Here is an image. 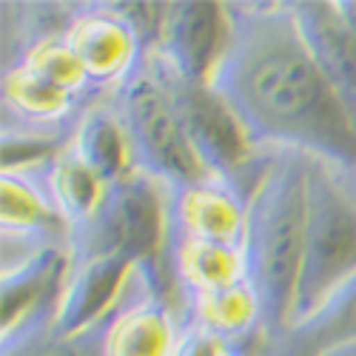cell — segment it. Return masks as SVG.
<instances>
[{
	"instance_id": "obj_10",
	"label": "cell",
	"mask_w": 356,
	"mask_h": 356,
	"mask_svg": "<svg viewBox=\"0 0 356 356\" xmlns=\"http://www.w3.org/2000/svg\"><path fill=\"white\" fill-rule=\"evenodd\" d=\"M288 9L314 63L356 114V35L339 15V6L331 0H314L288 3Z\"/></svg>"
},
{
	"instance_id": "obj_7",
	"label": "cell",
	"mask_w": 356,
	"mask_h": 356,
	"mask_svg": "<svg viewBox=\"0 0 356 356\" xmlns=\"http://www.w3.org/2000/svg\"><path fill=\"white\" fill-rule=\"evenodd\" d=\"M234 17L225 3H165L154 51L191 83L211 86V77L231 46Z\"/></svg>"
},
{
	"instance_id": "obj_21",
	"label": "cell",
	"mask_w": 356,
	"mask_h": 356,
	"mask_svg": "<svg viewBox=\"0 0 356 356\" xmlns=\"http://www.w3.org/2000/svg\"><path fill=\"white\" fill-rule=\"evenodd\" d=\"M66 145L60 140L35 137V134H3V174H17L35 163H51Z\"/></svg>"
},
{
	"instance_id": "obj_23",
	"label": "cell",
	"mask_w": 356,
	"mask_h": 356,
	"mask_svg": "<svg viewBox=\"0 0 356 356\" xmlns=\"http://www.w3.org/2000/svg\"><path fill=\"white\" fill-rule=\"evenodd\" d=\"M6 356H83V353L69 339H51L49 337V339H38V342L26 345L15 353H6Z\"/></svg>"
},
{
	"instance_id": "obj_25",
	"label": "cell",
	"mask_w": 356,
	"mask_h": 356,
	"mask_svg": "<svg viewBox=\"0 0 356 356\" xmlns=\"http://www.w3.org/2000/svg\"><path fill=\"white\" fill-rule=\"evenodd\" d=\"M345 177H348V180H350V183H342V186H345V188H348V194H350V197L356 200V171H348Z\"/></svg>"
},
{
	"instance_id": "obj_16",
	"label": "cell",
	"mask_w": 356,
	"mask_h": 356,
	"mask_svg": "<svg viewBox=\"0 0 356 356\" xmlns=\"http://www.w3.org/2000/svg\"><path fill=\"white\" fill-rule=\"evenodd\" d=\"M72 148L108 186L129 177L131 171H137L129 134L120 123V117H117V111H106V108L88 111L77 129V137L72 140Z\"/></svg>"
},
{
	"instance_id": "obj_5",
	"label": "cell",
	"mask_w": 356,
	"mask_h": 356,
	"mask_svg": "<svg viewBox=\"0 0 356 356\" xmlns=\"http://www.w3.org/2000/svg\"><path fill=\"white\" fill-rule=\"evenodd\" d=\"M168 217L160 200V183L143 171H131L123 180L108 186V194L97 217L69 231V251L80 254H117L134 262V268L148 277L154 296L165 300L163 285V243H165Z\"/></svg>"
},
{
	"instance_id": "obj_18",
	"label": "cell",
	"mask_w": 356,
	"mask_h": 356,
	"mask_svg": "<svg viewBox=\"0 0 356 356\" xmlns=\"http://www.w3.org/2000/svg\"><path fill=\"white\" fill-rule=\"evenodd\" d=\"M191 305H194V325L231 342H240L259 325V305L248 282L197 293L191 296Z\"/></svg>"
},
{
	"instance_id": "obj_11",
	"label": "cell",
	"mask_w": 356,
	"mask_h": 356,
	"mask_svg": "<svg viewBox=\"0 0 356 356\" xmlns=\"http://www.w3.org/2000/svg\"><path fill=\"white\" fill-rule=\"evenodd\" d=\"M245 200L220 180H205L174 191L171 222L180 240L240 245L245 231Z\"/></svg>"
},
{
	"instance_id": "obj_15",
	"label": "cell",
	"mask_w": 356,
	"mask_h": 356,
	"mask_svg": "<svg viewBox=\"0 0 356 356\" xmlns=\"http://www.w3.org/2000/svg\"><path fill=\"white\" fill-rule=\"evenodd\" d=\"M174 277L180 280L188 296L240 285L245 282L243 248L228 243H209V240H177Z\"/></svg>"
},
{
	"instance_id": "obj_2",
	"label": "cell",
	"mask_w": 356,
	"mask_h": 356,
	"mask_svg": "<svg viewBox=\"0 0 356 356\" xmlns=\"http://www.w3.org/2000/svg\"><path fill=\"white\" fill-rule=\"evenodd\" d=\"M308 168L311 157L277 152L268 157L245 205V231L240 243L245 282L257 296L259 328L268 339L288 328L293 314L308 220Z\"/></svg>"
},
{
	"instance_id": "obj_24",
	"label": "cell",
	"mask_w": 356,
	"mask_h": 356,
	"mask_svg": "<svg viewBox=\"0 0 356 356\" xmlns=\"http://www.w3.org/2000/svg\"><path fill=\"white\" fill-rule=\"evenodd\" d=\"M339 15L345 17V23L350 26V32L356 35V0H339Z\"/></svg>"
},
{
	"instance_id": "obj_8",
	"label": "cell",
	"mask_w": 356,
	"mask_h": 356,
	"mask_svg": "<svg viewBox=\"0 0 356 356\" xmlns=\"http://www.w3.org/2000/svg\"><path fill=\"white\" fill-rule=\"evenodd\" d=\"M131 271H137L134 262L117 254H72V271L49 337L69 342L80 339L111 311Z\"/></svg>"
},
{
	"instance_id": "obj_19",
	"label": "cell",
	"mask_w": 356,
	"mask_h": 356,
	"mask_svg": "<svg viewBox=\"0 0 356 356\" xmlns=\"http://www.w3.org/2000/svg\"><path fill=\"white\" fill-rule=\"evenodd\" d=\"M3 100L9 108H15L20 117L32 123H51L69 114L74 97L60 92L57 86L35 74L29 66H15L3 77Z\"/></svg>"
},
{
	"instance_id": "obj_12",
	"label": "cell",
	"mask_w": 356,
	"mask_h": 356,
	"mask_svg": "<svg viewBox=\"0 0 356 356\" xmlns=\"http://www.w3.org/2000/svg\"><path fill=\"white\" fill-rule=\"evenodd\" d=\"M356 345V277L342 282L316 311L271 337L268 356H328Z\"/></svg>"
},
{
	"instance_id": "obj_13",
	"label": "cell",
	"mask_w": 356,
	"mask_h": 356,
	"mask_svg": "<svg viewBox=\"0 0 356 356\" xmlns=\"http://www.w3.org/2000/svg\"><path fill=\"white\" fill-rule=\"evenodd\" d=\"M46 177L49 197L69 222V231L83 228L97 217L108 194V183L74 152L72 143L51 163H46Z\"/></svg>"
},
{
	"instance_id": "obj_4",
	"label": "cell",
	"mask_w": 356,
	"mask_h": 356,
	"mask_svg": "<svg viewBox=\"0 0 356 356\" xmlns=\"http://www.w3.org/2000/svg\"><path fill=\"white\" fill-rule=\"evenodd\" d=\"M350 277H356V200L331 165L311 157L305 243L291 322L316 311Z\"/></svg>"
},
{
	"instance_id": "obj_6",
	"label": "cell",
	"mask_w": 356,
	"mask_h": 356,
	"mask_svg": "<svg viewBox=\"0 0 356 356\" xmlns=\"http://www.w3.org/2000/svg\"><path fill=\"white\" fill-rule=\"evenodd\" d=\"M72 271V251L43 245L0 277L3 293V356L38 342L49 334L60 308L66 280Z\"/></svg>"
},
{
	"instance_id": "obj_14",
	"label": "cell",
	"mask_w": 356,
	"mask_h": 356,
	"mask_svg": "<svg viewBox=\"0 0 356 356\" xmlns=\"http://www.w3.org/2000/svg\"><path fill=\"white\" fill-rule=\"evenodd\" d=\"M177 337L168 302L152 296L111 322L103 356H171Z\"/></svg>"
},
{
	"instance_id": "obj_1",
	"label": "cell",
	"mask_w": 356,
	"mask_h": 356,
	"mask_svg": "<svg viewBox=\"0 0 356 356\" xmlns=\"http://www.w3.org/2000/svg\"><path fill=\"white\" fill-rule=\"evenodd\" d=\"M231 17V46L211 88L248 137L356 171V114L314 63L288 3H236Z\"/></svg>"
},
{
	"instance_id": "obj_20",
	"label": "cell",
	"mask_w": 356,
	"mask_h": 356,
	"mask_svg": "<svg viewBox=\"0 0 356 356\" xmlns=\"http://www.w3.org/2000/svg\"><path fill=\"white\" fill-rule=\"evenodd\" d=\"M23 66H29L35 74H40L43 80H49L51 86H57L60 92L77 97L83 88L92 83L83 69V63L77 60V54L69 49L66 38H51L43 43H32V49L26 51Z\"/></svg>"
},
{
	"instance_id": "obj_22",
	"label": "cell",
	"mask_w": 356,
	"mask_h": 356,
	"mask_svg": "<svg viewBox=\"0 0 356 356\" xmlns=\"http://www.w3.org/2000/svg\"><path fill=\"white\" fill-rule=\"evenodd\" d=\"M171 356H243L236 350V342L222 339L211 331L200 328V325H188L186 331H180Z\"/></svg>"
},
{
	"instance_id": "obj_9",
	"label": "cell",
	"mask_w": 356,
	"mask_h": 356,
	"mask_svg": "<svg viewBox=\"0 0 356 356\" xmlns=\"http://www.w3.org/2000/svg\"><path fill=\"white\" fill-rule=\"evenodd\" d=\"M92 83H120L145 51L137 32L114 6H92L63 32Z\"/></svg>"
},
{
	"instance_id": "obj_3",
	"label": "cell",
	"mask_w": 356,
	"mask_h": 356,
	"mask_svg": "<svg viewBox=\"0 0 356 356\" xmlns=\"http://www.w3.org/2000/svg\"><path fill=\"white\" fill-rule=\"evenodd\" d=\"M117 117L129 134L137 171L174 191L214 180L174 108L171 95L154 72L152 54L143 51L137 66L117 83Z\"/></svg>"
},
{
	"instance_id": "obj_17",
	"label": "cell",
	"mask_w": 356,
	"mask_h": 356,
	"mask_svg": "<svg viewBox=\"0 0 356 356\" xmlns=\"http://www.w3.org/2000/svg\"><path fill=\"white\" fill-rule=\"evenodd\" d=\"M0 225H3V234L17 236H51L69 231V222L54 209L51 197H43V191L29 183L23 171L3 174V183H0Z\"/></svg>"
}]
</instances>
